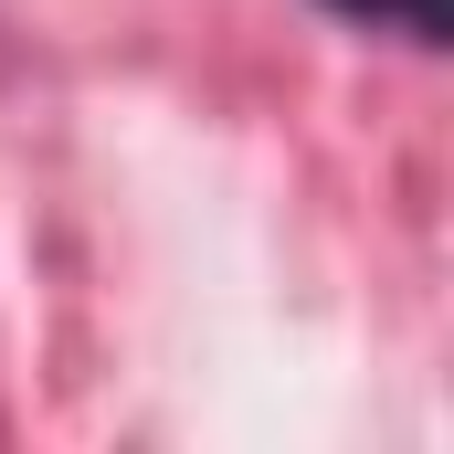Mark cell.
I'll use <instances>...</instances> for the list:
<instances>
[{"label":"cell","instance_id":"6da1fadb","mask_svg":"<svg viewBox=\"0 0 454 454\" xmlns=\"http://www.w3.org/2000/svg\"><path fill=\"white\" fill-rule=\"evenodd\" d=\"M317 11L348 21V32H391L412 53H444V32H454V0H317Z\"/></svg>","mask_w":454,"mask_h":454}]
</instances>
